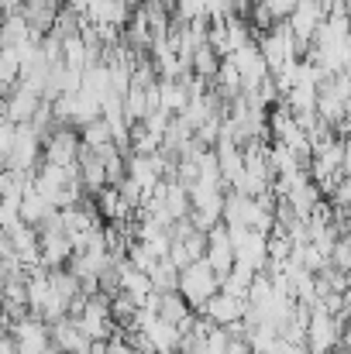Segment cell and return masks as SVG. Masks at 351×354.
<instances>
[{"instance_id":"1","label":"cell","mask_w":351,"mask_h":354,"mask_svg":"<svg viewBox=\"0 0 351 354\" xmlns=\"http://www.w3.org/2000/svg\"><path fill=\"white\" fill-rule=\"evenodd\" d=\"M217 286H221V279H217V272H214L204 258L183 265V268H179V279H176V292L190 303L193 313H197V310L217 292Z\"/></svg>"},{"instance_id":"2","label":"cell","mask_w":351,"mask_h":354,"mask_svg":"<svg viewBox=\"0 0 351 354\" xmlns=\"http://www.w3.org/2000/svg\"><path fill=\"white\" fill-rule=\"evenodd\" d=\"M76 151H80V134H76V127H69V124H59V127H52V131L42 138V162L76 165Z\"/></svg>"},{"instance_id":"3","label":"cell","mask_w":351,"mask_h":354,"mask_svg":"<svg viewBox=\"0 0 351 354\" xmlns=\"http://www.w3.org/2000/svg\"><path fill=\"white\" fill-rule=\"evenodd\" d=\"M42 162V138L31 131V124H17L14 145L7 151V169H21V172H35Z\"/></svg>"},{"instance_id":"4","label":"cell","mask_w":351,"mask_h":354,"mask_svg":"<svg viewBox=\"0 0 351 354\" xmlns=\"http://www.w3.org/2000/svg\"><path fill=\"white\" fill-rule=\"evenodd\" d=\"M228 59H231L234 69H237L241 93H251V90L262 83V76H269V66H265V59H262V52H258V45H255V41L241 45V48H237V52H231Z\"/></svg>"},{"instance_id":"5","label":"cell","mask_w":351,"mask_h":354,"mask_svg":"<svg viewBox=\"0 0 351 354\" xmlns=\"http://www.w3.org/2000/svg\"><path fill=\"white\" fill-rule=\"evenodd\" d=\"M48 344L55 351H69V354H87L90 351V337L76 327L73 317H59L48 324Z\"/></svg>"},{"instance_id":"6","label":"cell","mask_w":351,"mask_h":354,"mask_svg":"<svg viewBox=\"0 0 351 354\" xmlns=\"http://www.w3.org/2000/svg\"><path fill=\"white\" fill-rule=\"evenodd\" d=\"M204 261L221 275H228V268L234 265V251H231V237H228V227L217 221L210 231H207V248H204Z\"/></svg>"},{"instance_id":"7","label":"cell","mask_w":351,"mask_h":354,"mask_svg":"<svg viewBox=\"0 0 351 354\" xmlns=\"http://www.w3.org/2000/svg\"><path fill=\"white\" fill-rule=\"evenodd\" d=\"M321 21H324V14H321L317 0H296V7H293L289 17H286V28H289V35H293L296 41L310 45V38H314V31L321 28Z\"/></svg>"},{"instance_id":"8","label":"cell","mask_w":351,"mask_h":354,"mask_svg":"<svg viewBox=\"0 0 351 354\" xmlns=\"http://www.w3.org/2000/svg\"><path fill=\"white\" fill-rule=\"evenodd\" d=\"M197 313H204V317L214 320L217 327H228V324H234V320L244 317V299H237V296H231V292L217 289V292H214Z\"/></svg>"},{"instance_id":"9","label":"cell","mask_w":351,"mask_h":354,"mask_svg":"<svg viewBox=\"0 0 351 354\" xmlns=\"http://www.w3.org/2000/svg\"><path fill=\"white\" fill-rule=\"evenodd\" d=\"M38 251H42V265L45 268H59L69 261L73 244L62 231H38Z\"/></svg>"},{"instance_id":"10","label":"cell","mask_w":351,"mask_h":354,"mask_svg":"<svg viewBox=\"0 0 351 354\" xmlns=\"http://www.w3.org/2000/svg\"><path fill=\"white\" fill-rule=\"evenodd\" d=\"M28 186H31V172H21V169H3V172H0V203L17 207Z\"/></svg>"},{"instance_id":"11","label":"cell","mask_w":351,"mask_h":354,"mask_svg":"<svg viewBox=\"0 0 351 354\" xmlns=\"http://www.w3.org/2000/svg\"><path fill=\"white\" fill-rule=\"evenodd\" d=\"M93 203H97V214H100L104 224H107V221H127V217H131L127 203L120 200V193H117L114 186H104L100 193H93Z\"/></svg>"},{"instance_id":"12","label":"cell","mask_w":351,"mask_h":354,"mask_svg":"<svg viewBox=\"0 0 351 354\" xmlns=\"http://www.w3.org/2000/svg\"><path fill=\"white\" fill-rule=\"evenodd\" d=\"M31 41V28H28V21L21 17V10H10V14H3V24H0V45H28Z\"/></svg>"},{"instance_id":"13","label":"cell","mask_w":351,"mask_h":354,"mask_svg":"<svg viewBox=\"0 0 351 354\" xmlns=\"http://www.w3.org/2000/svg\"><path fill=\"white\" fill-rule=\"evenodd\" d=\"M217 66H221V59L214 55V48H210L207 41L193 48V55H190V73H193V76H200V80L214 83V76H217Z\"/></svg>"},{"instance_id":"14","label":"cell","mask_w":351,"mask_h":354,"mask_svg":"<svg viewBox=\"0 0 351 354\" xmlns=\"http://www.w3.org/2000/svg\"><path fill=\"white\" fill-rule=\"evenodd\" d=\"M76 134H80V145H87V148H104L107 141H114L111 138V124L104 118H93V120H87L83 127H76Z\"/></svg>"},{"instance_id":"15","label":"cell","mask_w":351,"mask_h":354,"mask_svg":"<svg viewBox=\"0 0 351 354\" xmlns=\"http://www.w3.org/2000/svg\"><path fill=\"white\" fill-rule=\"evenodd\" d=\"M148 279H152V289H155V292H169V289H176L179 268H176L169 258H159V261H155V268L148 272Z\"/></svg>"},{"instance_id":"16","label":"cell","mask_w":351,"mask_h":354,"mask_svg":"<svg viewBox=\"0 0 351 354\" xmlns=\"http://www.w3.org/2000/svg\"><path fill=\"white\" fill-rule=\"evenodd\" d=\"M327 265H331V268H338V272H348V268H351L348 234H341L338 241H334V248H331V254H327Z\"/></svg>"},{"instance_id":"17","label":"cell","mask_w":351,"mask_h":354,"mask_svg":"<svg viewBox=\"0 0 351 354\" xmlns=\"http://www.w3.org/2000/svg\"><path fill=\"white\" fill-rule=\"evenodd\" d=\"M265 7H269V14L276 17V21H286L289 17V10L296 7V0H262Z\"/></svg>"},{"instance_id":"18","label":"cell","mask_w":351,"mask_h":354,"mask_svg":"<svg viewBox=\"0 0 351 354\" xmlns=\"http://www.w3.org/2000/svg\"><path fill=\"white\" fill-rule=\"evenodd\" d=\"M224 354H251V348H248L244 341H231V344H228V351H224Z\"/></svg>"},{"instance_id":"19","label":"cell","mask_w":351,"mask_h":354,"mask_svg":"<svg viewBox=\"0 0 351 354\" xmlns=\"http://www.w3.org/2000/svg\"><path fill=\"white\" fill-rule=\"evenodd\" d=\"M327 354H348V344H334V348H331Z\"/></svg>"},{"instance_id":"20","label":"cell","mask_w":351,"mask_h":354,"mask_svg":"<svg viewBox=\"0 0 351 354\" xmlns=\"http://www.w3.org/2000/svg\"><path fill=\"white\" fill-rule=\"evenodd\" d=\"M155 354H179V351H176V348H159Z\"/></svg>"}]
</instances>
